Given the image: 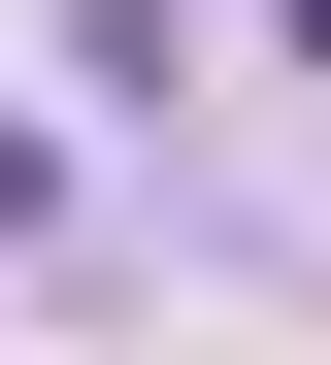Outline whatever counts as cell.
Listing matches in <instances>:
<instances>
[{
    "instance_id": "obj_2",
    "label": "cell",
    "mask_w": 331,
    "mask_h": 365,
    "mask_svg": "<svg viewBox=\"0 0 331 365\" xmlns=\"http://www.w3.org/2000/svg\"><path fill=\"white\" fill-rule=\"evenodd\" d=\"M298 67H331V0H298Z\"/></svg>"
},
{
    "instance_id": "obj_1",
    "label": "cell",
    "mask_w": 331,
    "mask_h": 365,
    "mask_svg": "<svg viewBox=\"0 0 331 365\" xmlns=\"http://www.w3.org/2000/svg\"><path fill=\"white\" fill-rule=\"evenodd\" d=\"M33 200H66V133H0V232H33Z\"/></svg>"
}]
</instances>
